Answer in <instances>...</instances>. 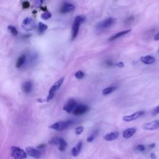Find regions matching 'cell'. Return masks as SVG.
Returning <instances> with one entry per match:
<instances>
[{
    "mask_svg": "<svg viewBox=\"0 0 159 159\" xmlns=\"http://www.w3.org/2000/svg\"><path fill=\"white\" fill-rule=\"evenodd\" d=\"M40 8L42 9L43 11H46V12H47V9H46V8H43V7H40Z\"/></svg>",
    "mask_w": 159,
    "mask_h": 159,
    "instance_id": "38",
    "label": "cell"
},
{
    "mask_svg": "<svg viewBox=\"0 0 159 159\" xmlns=\"http://www.w3.org/2000/svg\"><path fill=\"white\" fill-rule=\"evenodd\" d=\"M78 104L75 100L74 99H70L67 103L64 105L63 109L66 112L71 113V112H74V110H75Z\"/></svg>",
    "mask_w": 159,
    "mask_h": 159,
    "instance_id": "7",
    "label": "cell"
},
{
    "mask_svg": "<svg viewBox=\"0 0 159 159\" xmlns=\"http://www.w3.org/2000/svg\"><path fill=\"white\" fill-rule=\"evenodd\" d=\"M84 75H85L84 73L82 71H80V70L76 71L75 74V76L77 79H79V80L82 79V78H83Z\"/></svg>",
    "mask_w": 159,
    "mask_h": 159,
    "instance_id": "25",
    "label": "cell"
},
{
    "mask_svg": "<svg viewBox=\"0 0 159 159\" xmlns=\"http://www.w3.org/2000/svg\"><path fill=\"white\" fill-rule=\"evenodd\" d=\"M86 17L83 15H78L75 17L71 28V40H74L77 36L80 24H82L85 21Z\"/></svg>",
    "mask_w": 159,
    "mask_h": 159,
    "instance_id": "1",
    "label": "cell"
},
{
    "mask_svg": "<svg viewBox=\"0 0 159 159\" xmlns=\"http://www.w3.org/2000/svg\"><path fill=\"white\" fill-rule=\"evenodd\" d=\"M72 123V121L70 120L59 121V122H55L49 126V128L54 129L57 131H62L65 130Z\"/></svg>",
    "mask_w": 159,
    "mask_h": 159,
    "instance_id": "4",
    "label": "cell"
},
{
    "mask_svg": "<svg viewBox=\"0 0 159 159\" xmlns=\"http://www.w3.org/2000/svg\"><path fill=\"white\" fill-rule=\"evenodd\" d=\"M26 152L29 155L33 157V158H40V152L37 150L34 149V148L31 147H26Z\"/></svg>",
    "mask_w": 159,
    "mask_h": 159,
    "instance_id": "12",
    "label": "cell"
},
{
    "mask_svg": "<svg viewBox=\"0 0 159 159\" xmlns=\"http://www.w3.org/2000/svg\"><path fill=\"white\" fill-rule=\"evenodd\" d=\"M154 40H159V33L157 34L154 36Z\"/></svg>",
    "mask_w": 159,
    "mask_h": 159,
    "instance_id": "36",
    "label": "cell"
},
{
    "mask_svg": "<svg viewBox=\"0 0 159 159\" xmlns=\"http://www.w3.org/2000/svg\"><path fill=\"white\" fill-rule=\"evenodd\" d=\"M75 9V7L74 4L69 3H65L60 8V11L61 13L65 14L73 11Z\"/></svg>",
    "mask_w": 159,
    "mask_h": 159,
    "instance_id": "11",
    "label": "cell"
},
{
    "mask_svg": "<svg viewBox=\"0 0 159 159\" xmlns=\"http://www.w3.org/2000/svg\"><path fill=\"white\" fill-rule=\"evenodd\" d=\"M136 149L140 152H144L146 150V147L144 145L140 144V145H138L137 146Z\"/></svg>",
    "mask_w": 159,
    "mask_h": 159,
    "instance_id": "28",
    "label": "cell"
},
{
    "mask_svg": "<svg viewBox=\"0 0 159 159\" xmlns=\"http://www.w3.org/2000/svg\"><path fill=\"white\" fill-rule=\"evenodd\" d=\"M11 155L14 159H24L27 157V153L24 150L16 146L11 147Z\"/></svg>",
    "mask_w": 159,
    "mask_h": 159,
    "instance_id": "3",
    "label": "cell"
},
{
    "mask_svg": "<svg viewBox=\"0 0 159 159\" xmlns=\"http://www.w3.org/2000/svg\"><path fill=\"white\" fill-rule=\"evenodd\" d=\"M119 134L117 132H112L110 134H108L106 135H105L104 139L106 141H111L116 140V139L118 138Z\"/></svg>",
    "mask_w": 159,
    "mask_h": 159,
    "instance_id": "18",
    "label": "cell"
},
{
    "mask_svg": "<svg viewBox=\"0 0 159 159\" xmlns=\"http://www.w3.org/2000/svg\"><path fill=\"white\" fill-rule=\"evenodd\" d=\"M116 65L117 67H119V68H122V67H124V64L122 62H118V63H117L116 64Z\"/></svg>",
    "mask_w": 159,
    "mask_h": 159,
    "instance_id": "33",
    "label": "cell"
},
{
    "mask_svg": "<svg viewBox=\"0 0 159 159\" xmlns=\"http://www.w3.org/2000/svg\"><path fill=\"white\" fill-rule=\"evenodd\" d=\"M67 142H66V141L64 140L63 139L60 138L58 150L61 152H63L66 149V148H67Z\"/></svg>",
    "mask_w": 159,
    "mask_h": 159,
    "instance_id": "21",
    "label": "cell"
},
{
    "mask_svg": "<svg viewBox=\"0 0 159 159\" xmlns=\"http://www.w3.org/2000/svg\"><path fill=\"white\" fill-rule=\"evenodd\" d=\"M89 110V107L86 105H78L75 110H74V113L75 115L79 116L85 114Z\"/></svg>",
    "mask_w": 159,
    "mask_h": 159,
    "instance_id": "10",
    "label": "cell"
},
{
    "mask_svg": "<svg viewBox=\"0 0 159 159\" xmlns=\"http://www.w3.org/2000/svg\"><path fill=\"white\" fill-rule=\"evenodd\" d=\"M151 158L152 159H155V158H157V156H156V155H155V153H152L151 154Z\"/></svg>",
    "mask_w": 159,
    "mask_h": 159,
    "instance_id": "35",
    "label": "cell"
},
{
    "mask_svg": "<svg viewBox=\"0 0 159 159\" xmlns=\"http://www.w3.org/2000/svg\"><path fill=\"white\" fill-rule=\"evenodd\" d=\"M22 90L25 93L28 94L31 92L33 90V83L30 81H26L22 84Z\"/></svg>",
    "mask_w": 159,
    "mask_h": 159,
    "instance_id": "14",
    "label": "cell"
},
{
    "mask_svg": "<svg viewBox=\"0 0 159 159\" xmlns=\"http://www.w3.org/2000/svg\"><path fill=\"white\" fill-rule=\"evenodd\" d=\"M140 60L142 63L146 65H151L155 62V58L151 55H146V56H144L140 57Z\"/></svg>",
    "mask_w": 159,
    "mask_h": 159,
    "instance_id": "17",
    "label": "cell"
},
{
    "mask_svg": "<svg viewBox=\"0 0 159 159\" xmlns=\"http://www.w3.org/2000/svg\"><path fill=\"white\" fill-rule=\"evenodd\" d=\"M117 89L116 87H108V88H105L104 90H103L102 93L103 95H108V94H110L111 93H112V92H114Z\"/></svg>",
    "mask_w": 159,
    "mask_h": 159,
    "instance_id": "20",
    "label": "cell"
},
{
    "mask_svg": "<svg viewBox=\"0 0 159 159\" xmlns=\"http://www.w3.org/2000/svg\"><path fill=\"white\" fill-rule=\"evenodd\" d=\"M22 8L24 9H27L29 8L30 7V3L28 2V1H24V2L22 3Z\"/></svg>",
    "mask_w": 159,
    "mask_h": 159,
    "instance_id": "31",
    "label": "cell"
},
{
    "mask_svg": "<svg viewBox=\"0 0 159 159\" xmlns=\"http://www.w3.org/2000/svg\"><path fill=\"white\" fill-rule=\"evenodd\" d=\"M152 114L153 116H156L159 114V106H157L156 108L153 109L152 111Z\"/></svg>",
    "mask_w": 159,
    "mask_h": 159,
    "instance_id": "30",
    "label": "cell"
},
{
    "mask_svg": "<svg viewBox=\"0 0 159 159\" xmlns=\"http://www.w3.org/2000/svg\"><path fill=\"white\" fill-rule=\"evenodd\" d=\"M60 138H53L49 142V144H52V145H59L60 144Z\"/></svg>",
    "mask_w": 159,
    "mask_h": 159,
    "instance_id": "26",
    "label": "cell"
},
{
    "mask_svg": "<svg viewBox=\"0 0 159 159\" xmlns=\"http://www.w3.org/2000/svg\"><path fill=\"white\" fill-rule=\"evenodd\" d=\"M84 130V128L83 126H79V127H77L75 129V133L76 135H80L81 134L83 133Z\"/></svg>",
    "mask_w": 159,
    "mask_h": 159,
    "instance_id": "27",
    "label": "cell"
},
{
    "mask_svg": "<svg viewBox=\"0 0 159 159\" xmlns=\"http://www.w3.org/2000/svg\"><path fill=\"white\" fill-rule=\"evenodd\" d=\"M26 59H27V57L26 55L25 54L21 55V56L19 57L18 59H17L16 62V67L19 69V68H21L22 66L24 65L25 62H26Z\"/></svg>",
    "mask_w": 159,
    "mask_h": 159,
    "instance_id": "19",
    "label": "cell"
},
{
    "mask_svg": "<svg viewBox=\"0 0 159 159\" xmlns=\"http://www.w3.org/2000/svg\"><path fill=\"white\" fill-rule=\"evenodd\" d=\"M145 113L144 111H137L136 112L131 114L129 116H126L122 117L123 121H126V122H130V121H134L135 119L139 118V117L142 116Z\"/></svg>",
    "mask_w": 159,
    "mask_h": 159,
    "instance_id": "8",
    "label": "cell"
},
{
    "mask_svg": "<svg viewBox=\"0 0 159 159\" xmlns=\"http://www.w3.org/2000/svg\"><path fill=\"white\" fill-rule=\"evenodd\" d=\"M48 29V26L47 25L44 24V23L42 22H39L38 24V30H39V33L40 34H42L43 33H44L46 30Z\"/></svg>",
    "mask_w": 159,
    "mask_h": 159,
    "instance_id": "22",
    "label": "cell"
},
{
    "mask_svg": "<svg viewBox=\"0 0 159 159\" xmlns=\"http://www.w3.org/2000/svg\"><path fill=\"white\" fill-rule=\"evenodd\" d=\"M8 29L14 36H16L17 34H18V31H17L16 28L14 26H12V25H10V26H8Z\"/></svg>",
    "mask_w": 159,
    "mask_h": 159,
    "instance_id": "23",
    "label": "cell"
},
{
    "mask_svg": "<svg viewBox=\"0 0 159 159\" xmlns=\"http://www.w3.org/2000/svg\"><path fill=\"white\" fill-rule=\"evenodd\" d=\"M158 53H159V49H158Z\"/></svg>",
    "mask_w": 159,
    "mask_h": 159,
    "instance_id": "39",
    "label": "cell"
},
{
    "mask_svg": "<svg viewBox=\"0 0 159 159\" xmlns=\"http://www.w3.org/2000/svg\"><path fill=\"white\" fill-rule=\"evenodd\" d=\"M82 146H83V142L81 141H80L79 142L76 144V146L73 148L71 150V154L74 157H76L80 154V153L81 152Z\"/></svg>",
    "mask_w": 159,
    "mask_h": 159,
    "instance_id": "15",
    "label": "cell"
},
{
    "mask_svg": "<svg viewBox=\"0 0 159 159\" xmlns=\"http://www.w3.org/2000/svg\"><path fill=\"white\" fill-rule=\"evenodd\" d=\"M42 3V1H35L34 2V6L36 7V8H39V7L40 6V5Z\"/></svg>",
    "mask_w": 159,
    "mask_h": 159,
    "instance_id": "32",
    "label": "cell"
},
{
    "mask_svg": "<svg viewBox=\"0 0 159 159\" xmlns=\"http://www.w3.org/2000/svg\"><path fill=\"white\" fill-rule=\"evenodd\" d=\"M155 147V144H154V143H153V144H150V145H149V149H153Z\"/></svg>",
    "mask_w": 159,
    "mask_h": 159,
    "instance_id": "34",
    "label": "cell"
},
{
    "mask_svg": "<svg viewBox=\"0 0 159 159\" xmlns=\"http://www.w3.org/2000/svg\"><path fill=\"white\" fill-rule=\"evenodd\" d=\"M44 147H45V145H44V144H41V145L39 146L38 147H37L38 149H43Z\"/></svg>",
    "mask_w": 159,
    "mask_h": 159,
    "instance_id": "37",
    "label": "cell"
},
{
    "mask_svg": "<svg viewBox=\"0 0 159 159\" xmlns=\"http://www.w3.org/2000/svg\"><path fill=\"white\" fill-rule=\"evenodd\" d=\"M22 27L26 31H33L35 28V22L33 17H28L23 21Z\"/></svg>",
    "mask_w": 159,
    "mask_h": 159,
    "instance_id": "6",
    "label": "cell"
},
{
    "mask_svg": "<svg viewBox=\"0 0 159 159\" xmlns=\"http://www.w3.org/2000/svg\"><path fill=\"white\" fill-rule=\"evenodd\" d=\"M96 132H97V131H96L95 133H94V134H93L92 135H91L90 136H89L88 137V138H87V142H93V140H94V137H95V133H96Z\"/></svg>",
    "mask_w": 159,
    "mask_h": 159,
    "instance_id": "29",
    "label": "cell"
},
{
    "mask_svg": "<svg viewBox=\"0 0 159 159\" xmlns=\"http://www.w3.org/2000/svg\"><path fill=\"white\" fill-rule=\"evenodd\" d=\"M52 16V14L50 12H45L44 13L41 14V18L44 20H47L50 19Z\"/></svg>",
    "mask_w": 159,
    "mask_h": 159,
    "instance_id": "24",
    "label": "cell"
},
{
    "mask_svg": "<svg viewBox=\"0 0 159 159\" xmlns=\"http://www.w3.org/2000/svg\"><path fill=\"white\" fill-rule=\"evenodd\" d=\"M137 131V129L135 128H128L127 129L125 130V131H123L122 133V136L124 139H129L131 138V137H133L134 134L136 133Z\"/></svg>",
    "mask_w": 159,
    "mask_h": 159,
    "instance_id": "13",
    "label": "cell"
},
{
    "mask_svg": "<svg viewBox=\"0 0 159 159\" xmlns=\"http://www.w3.org/2000/svg\"><path fill=\"white\" fill-rule=\"evenodd\" d=\"M131 31V29H128V30H125V31H122L119 32V33H117L116 34H114L113 35H112L111 37H110V39H108L109 41L110 42H111V41H113L114 40H116V39L119 38V37H121L122 36H124L127 34L129 33Z\"/></svg>",
    "mask_w": 159,
    "mask_h": 159,
    "instance_id": "16",
    "label": "cell"
},
{
    "mask_svg": "<svg viewBox=\"0 0 159 159\" xmlns=\"http://www.w3.org/2000/svg\"><path fill=\"white\" fill-rule=\"evenodd\" d=\"M143 129L148 131H153L159 128V121L155 120L151 122L146 123L143 125Z\"/></svg>",
    "mask_w": 159,
    "mask_h": 159,
    "instance_id": "9",
    "label": "cell"
},
{
    "mask_svg": "<svg viewBox=\"0 0 159 159\" xmlns=\"http://www.w3.org/2000/svg\"><path fill=\"white\" fill-rule=\"evenodd\" d=\"M63 80H64L63 77L60 78L58 81L55 82V83L53 84L51 88H50V90L49 92V94H48L47 99H46V100L47 102H49V101H51V100L53 99V96H54V95H55V93H56L57 91L60 88V87L62 86V83H63Z\"/></svg>",
    "mask_w": 159,
    "mask_h": 159,
    "instance_id": "2",
    "label": "cell"
},
{
    "mask_svg": "<svg viewBox=\"0 0 159 159\" xmlns=\"http://www.w3.org/2000/svg\"><path fill=\"white\" fill-rule=\"evenodd\" d=\"M116 22V19L113 18V17H109L105 20H103L101 22H100L99 24L96 26V29L99 31L101 30L106 29L109 28H110L111 26H112Z\"/></svg>",
    "mask_w": 159,
    "mask_h": 159,
    "instance_id": "5",
    "label": "cell"
}]
</instances>
